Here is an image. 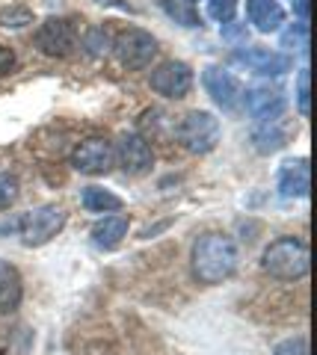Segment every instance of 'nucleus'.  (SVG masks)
I'll return each mask as SVG.
<instances>
[{
	"instance_id": "obj_7",
	"label": "nucleus",
	"mask_w": 317,
	"mask_h": 355,
	"mask_svg": "<svg viewBox=\"0 0 317 355\" xmlns=\"http://www.w3.org/2000/svg\"><path fill=\"white\" fill-rule=\"evenodd\" d=\"M151 89L163 98H184L193 89V69L181 60H169L151 71Z\"/></svg>"
},
{
	"instance_id": "obj_10",
	"label": "nucleus",
	"mask_w": 317,
	"mask_h": 355,
	"mask_svg": "<svg viewBox=\"0 0 317 355\" xmlns=\"http://www.w3.org/2000/svg\"><path fill=\"white\" fill-rule=\"evenodd\" d=\"M71 166L83 175H104L113 166V146L101 137L83 139L71 154Z\"/></svg>"
},
{
	"instance_id": "obj_8",
	"label": "nucleus",
	"mask_w": 317,
	"mask_h": 355,
	"mask_svg": "<svg viewBox=\"0 0 317 355\" xmlns=\"http://www.w3.org/2000/svg\"><path fill=\"white\" fill-rule=\"evenodd\" d=\"M232 62L243 65V69L255 71V74H267V77H276V74H285L291 71L293 60L282 51H267V48H237L232 53Z\"/></svg>"
},
{
	"instance_id": "obj_20",
	"label": "nucleus",
	"mask_w": 317,
	"mask_h": 355,
	"mask_svg": "<svg viewBox=\"0 0 317 355\" xmlns=\"http://www.w3.org/2000/svg\"><path fill=\"white\" fill-rule=\"evenodd\" d=\"M282 48H291V51H300L302 57L309 53V24L300 21V24H293L291 30L282 33Z\"/></svg>"
},
{
	"instance_id": "obj_12",
	"label": "nucleus",
	"mask_w": 317,
	"mask_h": 355,
	"mask_svg": "<svg viewBox=\"0 0 317 355\" xmlns=\"http://www.w3.org/2000/svg\"><path fill=\"white\" fill-rule=\"evenodd\" d=\"M311 190V172L309 160H285L279 166V193L282 198H305Z\"/></svg>"
},
{
	"instance_id": "obj_22",
	"label": "nucleus",
	"mask_w": 317,
	"mask_h": 355,
	"mask_svg": "<svg viewBox=\"0 0 317 355\" xmlns=\"http://www.w3.org/2000/svg\"><path fill=\"white\" fill-rule=\"evenodd\" d=\"M237 12V0H207V15L220 24H228Z\"/></svg>"
},
{
	"instance_id": "obj_16",
	"label": "nucleus",
	"mask_w": 317,
	"mask_h": 355,
	"mask_svg": "<svg viewBox=\"0 0 317 355\" xmlns=\"http://www.w3.org/2000/svg\"><path fill=\"white\" fill-rule=\"evenodd\" d=\"M125 234H128V219L125 216H104L92 228V240H95V246H101V249L119 246Z\"/></svg>"
},
{
	"instance_id": "obj_28",
	"label": "nucleus",
	"mask_w": 317,
	"mask_h": 355,
	"mask_svg": "<svg viewBox=\"0 0 317 355\" xmlns=\"http://www.w3.org/2000/svg\"><path fill=\"white\" fill-rule=\"evenodd\" d=\"M293 9H297L300 21H305V18H309V3H305V0H297V3H293Z\"/></svg>"
},
{
	"instance_id": "obj_17",
	"label": "nucleus",
	"mask_w": 317,
	"mask_h": 355,
	"mask_svg": "<svg viewBox=\"0 0 317 355\" xmlns=\"http://www.w3.org/2000/svg\"><path fill=\"white\" fill-rule=\"evenodd\" d=\"M80 205L92 214H113V210H122V198L110 190H101V187H86L80 193Z\"/></svg>"
},
{
	"instance_id": "obj_29",
	"label": "nucleus",
	"mask_w": 317,
	"mask_h": 355,
	"mask_svg": "<svg viewBox=\"0 0 317 355\" xmlns=\"http://www.w3.org/2000/svg\"><path fill=\"white\" fill-rule=\"evenodd\" d=\"M184 3H190V6H193V3H196V0H184Z\"/></svg>"
},
{
	"instance_id": "obj_3",
	"label": "nucleus",
	"mask_w": 317,
	"mask_h": 355,
	"mask_svg": "<svg viewBox=\"0 0 317 355\" xmlns=\"http://www.w3.org/2000/svg\"><path fill=\"white\" fill-rule=\"evenodd\" d=\"M113 51H116V57H119V62H122L125 69L139 71V69H146V65L155 60L157 39L151 36V33L139 30V27H128L113 39Z\"/></svg>"
},
{
	"instance_id": "obj_21",
	"label": "nucleus",
	"mask_w": 317,
	"mask_h": 355,
	"mask_svg": "<svg viewBox=\"0 0 317 355\" xmlns=\"http://www.w3.org/2000/svg\"><path fill=\"white\" fill-rule=\"evenodd\" d=\"M18 196H21L18 178L0 169V210L9 207V205H15V202H18Z\"/></svg>"
},
{
	"instance_id": "obj_13",
	"label": "nucleus",
	"mask_w": 317,
	"mask_h": 355,
	"mask_svg": "<svg viewBox=\"0 0 317 355\" xmlns=\"http://www.w3.org/2000/svg\"><path fill=\"white\" fill-rule=\"evenodd\" d=\"M119 160H122V169L128 175H146L151 169V146L139 137V133H125L122 142H119Z\"/></svg>"
},
{
	"instance_id": "obj_23",
	"label": "nucleus",
	"mask_w": 317,
	"mask_h": 355,
	"mask_svg": "<svg viewBox=\"0 0 317 355\" xmlns=\"http://www.w3.org/2000/svg\"><path fill=\"white\" fill-rule=\"evenodd\" d=\"M297 107L302 116L311 113V104H309V69H302L297 77Z\"/></svg>"
},
{
	"instance_id": "obj_25",
	"label": "nucleus",
	"mask_w": 317,
	"mask_h": 355,
	"mask_svg": "<svg viewBox=\"0 0 317 355\" xmlns=\"http://www.w3.org/2000/svg\"><path fill=\"white\" fill-rule=\"evenodd\" d=\"M107 44H110V36H107L101 27H92L86 33V48H89V53H104Z\"/></svg>"
},
{
	"instance_id": "obj_24",
	"label": "nucleus",
	"mask_w": 317,
	"mask_h": 355,
	"mask_svg": "<svg viewBox=\"0 0 317 355\" xmlns=\"http://www.w3.org/2000/svg\"><path fill=\"white\" fill-rule=\"evenodd\" d=\"M273 355H309V340L305 338H288L273 349Z\"/></svg>"
},
{
	"instance_id": "obj_4",
	"label": "nucleus",
	"mask_w": 317,
	"mask_h": 355,
	"mask_svg": "<svg viewBox=\"0 0 317 355\" xmlns=\"http://www.w3.org/2000/svg\"><path fill=\"white\" fill-rule=\"evenodd\" d=\"M178 133H181V142L187 151L207 154L220 142V119L214 113H207V110H193V113L184 116Z\"/></svg>"
},
{
	"instance_id": "obj_14",
	"label": "nucleus",
	"mask_w": 317,
	"mask_h": 355,
	"mask_svg": "<svg viewBox=\"0 0 317 355\" xmlns=\"http://www.w3.org/2000/svg\"><path fill=\"white\" fill-rule=\"evenodd\" d=\"M246 15L258 33H273L285 24V9L279 6V0H246Z\"/></svg>"
},
{
	"instance_id": "obj_19",
	"label": "nucleus",
	"mask_w": 317,
	"mask_h": 355,
	"mask_svg": "<svg viewBox=\"0 0 317 355\" xmlns=\"http://www.w3.org/2000/svg\"><path fill=\"white\" fill-rule=\"evenodd\" d=\"M163 9H166L169 18H175V21H178V24H184V27H199V24H202L199 12H196L190 3H184V0H163Z\"/></svg>"
},
{
	"instance_id": "obj_15",
	"label": "nucleus",
	"mask_w": 317,
	"mask_h": 355,
	"mask_svg": "<svg viewBox=\"0 0 317 355\" xmlns=\"http://www.w3.org/2000/svg\"><path fill=\"white\" fill-rule=\"evenodd\" d=\"M21 296H24V282H21V272L9 261H0V314L15 311L21 305Z\"/></svg>"
},
{
	"instance_id": "obj_27",
	"label": "nucleus",
	"mask_w": 317,
	"mask_h": 355,
	"mask_svg": "<svg viewBox=\"0 0 317 355\" xmlns=\"http://www.w3.org/2000/svg\"><path fill=\"white\" fill-rule=\"evenodd\" d=\"M12 69H15V51L6 48V44H0V77H6Z\"/></svg>"
},
{
	"instance_id": "obj_6",
	"label": "nucleus",
	"mask_w": 317,
	"mask_h": 355,
	"mask_svg": "<svg viewBox=\"0 0 317 355\" xmlns=\"http://www.w3.org/2000/svg\"><path fill=\"white\" fill-rule=\"evenodd\" d=\"M36 44L45 57H69L78 48V21L74 18H48L36 30Z\"/></svg>"
},
{
	"instance_id": "obj_18",
	"label": "nucleus",
	"mask_w": 317,
	"mask_h": 355,
	"mask_svg": "<svg viewBox=\"0 0 317 355\" xmlns=\"http://www.w3.org/2000/svg\"><path fill=\"white\" fill-rule=\"evenodd\" d=\"M252 142H255V151L273 154L285 146L288 137H285V130L279 128V121H261V128L252 133Z\"/></svg>"
},
{
	"instance_id": "obj_11",
	"label": "nucleus",
	"mask_w": 317,
	"mask_h": 355,
	"mask_svg": "<svg viewBox=\"0 0 317 355\" xmlns=\"http://www.w3.org/2000/svg\"><path fill=\"white\" fill-rule=\"evenodd\" d=\"M202 83L207 89V95H211L214 101L225 110V113H234V110L240 107V95H243V89H240L234 74L216 69V65H207V69L202 71Z\"/></svg>"
},
{
	"instance_id": "obj_9",
	"label": "nucleus",
	"mask_w": 317,
	"mask_h": 355,
	"mask_svg": "<svg viewBox=\"0 0 317 355\" xmlns=\"http://www.w3.org/2000/svg\"><path fill=\"white\" fill-rule=\"evenodd\" d=\"M240 101L246 104V113L255 121H276L285 113V95L276 86H249Z\"/></svg>"
},
{
	"instance_id": "obj_1",
	"label": "nucleus",
	"mask_w": 317,
	"mask_h": 355,
	"mask_svg": "<svg viewBox=\"0 0 317 355\" xmlns=\"http://www.w3.org/2000/svg\"><path fill=\"white\" fill-rule=\"evenodd\" d=\"M237 243L225 234H202L193 243V275L202 284H220L237 270Z\"/></svg>"
},
{
	"instance_id": "obj_2",
	"label": "nucleus",
	"mask_w": 317,
	"mask_h": 355,
	"mask_svg": "<svg viewBox=\"0 0 317 355\" xmlns=\"http://www.w3.org/2000/svg\"><path fill=\"white\" fill-rule=\"evenodd\" d=\"M264 270L279 282H297L309 272L311 266V254L309 246L300 237H279L273 240L267 252H264Z\"/></svg>"
},
{
	"instance_id": "obj_26",
	"label": "nucleus",
	"mask_w": 317,
	"mask_h": 355,
	"mask_svg": "<svg viewBox=\"0 0 317 355\" xmlns=\"http://www.w3.org/2000/svg\"><path fill=\"white\" fill-rule=\"evenodd\" d=\"M0 21H3L6 27H24L33 21V15L27 12V9H6V12L0 15Z\"/></svg>"
},
{
	"instance_id": "obj_5",
	"label": "nucleus",
	"mask_w": 317,
	"mask_h": 355,
	"mask_svg": "<svg viewBox=\"0 0 317 355\" xmlns=\"http://www.w3.org/2000/svg\"><path fill=\"white\" fill-rule=\"evenodd\" d=\"M62 225H65V214L57 205L36 207L15 222V228L21 231V237H24V246H42V243H48L51 237H57Z\"/></svg>"
}]
</instances>
